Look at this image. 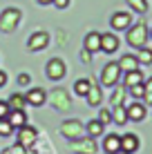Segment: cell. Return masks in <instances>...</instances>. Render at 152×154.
<instances>
[{
    "instance_id": "obj_20",
    "label": "cell",
    "mask_w": 152,
    "mask_h": 154,
    "mask_svg": "<svg viewBox=\"0 0 152 154\" xmlns=\"http://www.w3.org/2000/svg\"><path fill=\"white\" fill-rule=\"evenodd\" d=\"M103 127H105V125H103L98 119H92L90 123H87L85 130H87V134H90L92 139H96V136H101V134H103Z\"/></svg>"
},
{
    "instance_id": "obj_21",
    "label": "cell",
    "mask_w": 152,
    "mask_h": 154,
    "mask_svg": "<svg viewBox=\"0 0 152 154\" xmlns=\"http://www.w3.org/2000/svg\"><path fill=\"white\" fill-rule=\"evenodd\" d=\"M112 121H114L116 125L128 123V109H125L123 105H116V107H114V112H112Z\"/></svg>"
},
{
    "instance_id": "obj_9",
    "label": "cell",
    "mask_w": 152,
    "mask_h": 154,
    "mask_svg": "<svg viewBox=\"0 0 152 154\" xmlns=\"http://www.w3.org/2000/svg\"><path fill=\"white\" fill-rule=\"evenodd\" d=\"M47 78H51V81H60L63 76H65V63L60 60V58H51L49 63H47Z\"/></svg>"
},
{
    "instance_id": "obj_16",
    "label": "cell",
    "mask_w": 152,
    "mask_h": 154,
    "mask_svg": "<svg viewBox=\"0 0 152 154\" xmlns=\"http://www.w3.org/2000/svg\"><path fill=\"white\" fill-rule=\"evenodd\" d=\"M7 121L11 123L14 130H20L23 125H27V114H25V109H11L7 116Z\"/></svg>"
},
{
    "instance_id": "obj_34",
    "label": "cell",
    "mask_w": 152,
    "mask_h": 154,
    "mask_svg": "<svg viewBox=\"0 0 152 154\" xmlns=\"http://www.w3.org/2000/svg\"><path fill=\"white\" fill-rule=\"evenodd\" d=\"M38 2H40V5H51L54 0H38Z\"/></svg>"
},
{
    "instance_id": "obj_26",
    "label": "cell",
    "mask_w": 152,
    "mask_h": 154,
    "mask_svg": "<svg viewBox=\"0 0 152 154\" xmlns=\"http://www.w3.org/2000/svg\"><path fill=\"white\" fill-rule=\"evenodd\" d=\"M143 100L145 105H152V78L143 81Z\"/></svg>"
},
{
    "instance_id": "obj_32",
    "label": "cell",
    "mask_w": 152,
    "mask_h": 154,
    "mask_svg": "<svg viewBox=\"0 0 152 154\" xmlns=\"http://www.w3.org/2000/svg\"><path fill=\"white\" fill-rule=\"evenodd\" d=\"M51 5H56V9H67L70 7V0H54Z\"/></svg>"
},
{
    "instance_id": "obj_12",
    "label": "cell",
    "mask_w": 152,
    "mask_h": 154,
    "mask_svg": "<svg viewBox=\"0 0 152 154\" xmlns=\"http://www.w3.org/2000/svg\"><path fill=\"white\" fill-rule=\"evenodd\" d=\"M119 49V38L116 34H101V51H105V54H114V51Z\"/></svg>"
},
{
    "instance_id": "obj_5",
    "label": "cell",
    "mask_w": 152,
    "mask_h": 154,
    "mask_svg": "<svg viewBox=\"0 0 152 154\" xmlns=\"http://www.w3.org/2000/svg\"><path fill=\"white\" fill-rule=\"evenodd\" d=\"M72 150L76 154H96V143H94L92 136H81V139L72 141Z\"/></svg>"
},
{
    "instance_id": "obj_22",
    "label": "cell",
    "mask_w": 152,
    "mask_h": 154,
    "mask_svg": "<svg viewBox=\"0 0 152 154\" xmlns=\"http://www.w3.org/2000/svg\"><path fill=\"white\" fill-rule=\"evenodd\" d=\"M90 85H92L90 78H78V81L74 83V92L78 94V96H85V94L90 92Z\"/></svg>"
},
{
    "instance_id": "obj_29",
    "label": "cell",
    "mask_w": 152,
    "mask_h": 154,
    "mask_svg": "<svg viewBox=\"0 0 152 154\" xmlns=\"http://www.w3.org/2000/svg\"><path fill=\"white\" fill-rule=\"evenodd\" d=\"M128 89H130V94H132L134 98H143V83L134 85V87H128Z\"/></svg>"
},
{
    "instance_id": "obj_35",
    "label": "cell",
    "mask_w": 152,
    "mask_h": 154,
    "mask_svg": "<svg viewBox=\"0 0 152 154\" xmlns=\"http://www.w3.org/2000/svg\"><path fill=\"white\" fill-rule=\"evenodd\" d=\"M150 38H152V27H150Z\"/></svg>"
},
{
    "instance_id": "obj_2",
    "label": "cell",
    "mask_w": 152,
    "mask_h": 154,
    "mask_svg": "<svg viewBox=\"0 0 152 154\" xmlns=\"http://www.w3.org/2000/svg\"><path fill=\"white\" fill-rule=\"evenodd\" d=\"M150 38V27H145V23H139V25H132V27L128 29V42L132 47H145V40Z\"/></svg>"
},
{
    "instance_id": "obj_23",
    "label": "cell",
    "mask_w": 152,
    "mask_h": 154,
    "mask_svg": "<svg viewBox=\"0 0 152 154\" xmlns=\"http://www.w3.org/2000/svg\"><path fill=\"white\" fill-rule=\"evenodd\" d=\"M139 65H152V49L150 47H141L139 54H137Z\"/></svg>"
},
{
    "instance_id": "obj_27",
    "label": "cell",
    "mask_w": 152,
    "mask_h": 154,
    "mask_svg": "<svg viewBox=\"0 0 152 154\" xmlns=\"http://www.w3.org/2000/svg\"><path fill=\"white\" fill-rule=\"evenodd\" d=\"M11 132H14L11 123H9L7 119H0V136H9Z\"/></svg>"
},
{
    "instance_id": "obj_15",
    "label": "cell",
    "mask_w": 152,
    "mask_h": 154,
    "mask_svg": "<svg viewBox=\"0 0 152 154\" xmlns=\"http://www.w3.org/2000/svg\"><path fill=\"white\" fill-rule=\"evenodd\" d=\"M85 51H92V54H96V51H101V34L98 31H90V34L85 36Z\"/></svg>"
},
{
    "instance_id": "obj_19",
    "label": "cell",
    "mask_w": 152,
    "mask_h": 154,
    "mask_svg": "<svg viewBox=\"0 0 152 154\" xmlns=\"http://www.w3.org/2000/svg\"><path fill=\"white\" fill-rule=\"evenodd\" d=\"M119 65H121V69H123V72H134V69H139V60H137V56H132V54L121 56Z\"/></svg>"
},
{
    "instance_id": "obj_33",
    "label": "cell",
    "mask_w": 152,
    "mask_h": 154,
    "mask_svg": "<svg viewBox=\"0 0 152 154\" xmlns=\"http://www.w3.org/2000/svg\"><path fill=\"white\" fill-rule=\"evenodd\" d=\"M5 85H7V74L0 72V87H5Z\"/></svg>"
},
{
    "instance_id": "obj_28",
    "label": "cell",
    "mask_w": 152,
    "mask_h": 154,
    "mask_svg": "<svg viewBox=\"0 0 152 154\" xmlns=\"http://www.w3.org/2000/svg\"><path fill=\"white\" fill-rule=\"evenodd\" d=\"M9 112H11V105H9V100H0V119H7Z\"/></svg>"
},
{
    "instance_id": "obj_1",
    "label": "cell",
    "mask_w": 152,
    "mask_h": 154,
    "mask_svg": "<svg viewBox=\"0 0 152 154\" xmlns=\"http://www.w3.org/2000/svg\"><path fill=\"white\" fill-rule=\"evenodd\" d=\"M121 76H123V69H121V65H119V60L116 63L110 60L101 72V85L103 87H116L119 81H121Z\"/></svg>"
},
{
    "instance_id": "obj_4",
    "label": "cell",
    "mask_w": 152,
    "mask_h": 154,
    "mask_svg": "<svg viewBox=\"0 0 152 154\" xmlns=\"http://www.w3.org/2000/svg\"><path fill=\"white\" fill-rule=\"evenodd\" d=\"M110 25H112V29H116V31H128L130 27H132V14H130V11H116V14H112Z\"/></svg>"
},
{
    "instance_id": "obj_14",
    "label": "cell",
    "mask_w": 152,
    "mask_h": 154,
    "mask_svg": "<svg viewBox=\"0 0 152 154\" xmlns=\"http://www.w3.org/2000/svg\"><path fill=\"white\" fill-rule=\"evenodd\" d=\"M25 98H27V103L29 105H34V107H40V105H45V89H40V87H34V89H29L27 94H25Z\"/></svg>"
},
{
    "instance_id": "obj_30",
    "label": "cell",
    "mask_w": 152,
    "mask_h": 154,
    "mask_svg": "<svg viewBox=\"0 0 152 154\" xmlns=\"http://www.w3.org/2000/svg\"><path fill=\"white\" fill-rule=\"evenodd\" d=\"M98 121H101L103 125L110 123V121H112V112H110V109H101V114H98Z\"/></svg>"
},
{
    "instance_id": "obj_25",
    "label": "cell",
    "mask_w": 152,
    "mask_h": 154,
    "mask_svg": "<svg viewBox=\"0 0 152 154\" xmlns=\"http://www.w3.org/2000/svg\"><path fill=\"white\" fill-rule=\"evenodd\" d=\"M128 5H130V9L137 11V14H145L148 11V0H128Z\"/></svg>"
},
{
    "instance_id": "obj_8",
    "label": "cell",
    "mask_w": 152,
    "mask_h": 154,
    "mask_svg": "<svg viewBox=\"0 0 152 154\" xmlns=\"http://www.w3.org/2000/svg\"><path fill=\"white\" fill-rule=\"evenodd\" d=\"M60 132H63V136H67L70 141H76V139H81L83 136V125H81V121H65V123L60 125Z\"/></svg>"
},
{
    "instance_id": "obj_13",
    "label": "cell",
    "mask_w": 152,
    "mask_h": 154,
    "mask_svg": "<svg viewBox=\"0 0 152 154\" xmlns=\"http://www.w3.org/2000/svg\"><path fill=\"white\" fill-rule=\"evenodd\" d=\"M103 150L105 154H119L121 152V134H110L103 139Z\"/></svg>"
},
{
    "instance_id": "obj_18",
    "label": "cell",
    "mask_w": 152,
    "mask_h": 154,
    "mask_svg": "<svg viewBox=\"0 0 152 154\" xmlns=\"http://www.w3.org/2000/svg\"><path fill=\"white\" fill-rule=\"evenodd\" d=\"M85 98H87V103H90V105H94V107H96V105H101V100H103V96H101V87H98L94 81H92V85H90V92L85 94Z\"/></svg>"
},
{
    "instance_id": "obj_17",
    "label": "cell",
    "mask_w": 152,
    "mask_h": 154,
    "mask_svg": "<svg viewBox=\"0 0 152 154\" xmlns=\"http://www.w3.org/2000/svg\"><path fill=\"white\" fill-rule=\"evenodd\" d=\"M145 78H143V74H141V69H134V72H125V76H123V85L125 87H134V85H141Z\"/></svg>"
},
{
    "instance_id": "obj_11",
    "label": "cell",
    "mask_w": 152,
    "mask_h": 154,
    "mask_svg": "<svg viewBox=\"0 0 152 154\" xmlns=\"http://www.w3.org/2000/svg\"><path fill=\"white\" fill-rule=\"evenodd\" d=\"M128 121H134V123H139V121L145 119V105L141 103V100H134L132 105H128Z\"/></svg>"
},
{
    "instance_id": "obj_6",
    "label": "cell",
    "mask_w": 152,
    "mask_h": 154,
    "mask_svg": "<svg viewBox=\"0 0 152 154\" xmlns=\"http://www.w3.org/2000/svg\"><path fill=\"white\" fill-rule=\"evenodd\" d=\"M47 45H49V34L47 31H34V34L29 36V40H27V47L31 51H43L47 49Z\"/></svg>"
},
{
    "instance_id": "obj_24",
    "label": "cell",
    "mask_w": 152,
    "mask_h": 154,
    "mask_svg": "<svg viewBox=\"0 0 152 154\" xmlns=\"http://www.w3.org/2000/svg\"><path fill=\"white\" fill-rule=\"evenodd\" d=\"M9 105H11V109H25V105H27V98H25V94H11V98H9Z\"/></svg>"
},
{
    "instance_id": "obj_10",
    "label": "cell",
    "mask_w": 152,
    "mask_h": 154,
    "mask_svg": "<svg viewBox=\"0 0 152 154\" xmlns=\"http://www.w3.org/2000/svg\"><path fill=\"white\" fill-rule=\"evenodd\" d=\"M139 136L137 134H132V132H128V134H123L121 136V152L123 154H134L139 150Z\"/></svg>"
},
{
    "instance_id": "obj_31",
    "label": "cell",
    "mask_w": 152,
    "mask_h": 154,
    "mask_svg": "<svg viewBox=\"0 0 152 154\" xmlns=\"http://www.w3.org/2000/svg\"><path fill=\"white\" fill-rule=\"evenodd\" d=\"M29 83H31L29 74H18V85H20V87H27Z\"/></svg>"
},
{
    "instance_id": "obj_3",
    "label": "cell",
    "mask_w": 152,
    "mask_h": 154,
    "mask_svg": "<svg viewBox=\"0 0 152 154\" xmlns=\"http://www.w3.org/2000/svg\"><path fill=\"white\" fill-rule=\"evenodd\" d=\"M20 18H23V14H20L18 9H14V7L5 9L2 16H0V29L2 31H14L16 25L20 23Z\"/></svg>"
},
{
    "instance_id": "obj_7",
    "label": "cell",
    "mask_w": 152,
    "mask_h": 154,
    "mask_svg": "<svg viewBox=\"0 0 152 154\" xmlns=\"http://www.w3.org/2000/svg\"><path fill=\"white\" fill-rule=\"evenodd\" d=\"M38 139V132H36V127L31 125H23L18 130V145L20 147H31Z\"/></svg>"
}]
</instances>
